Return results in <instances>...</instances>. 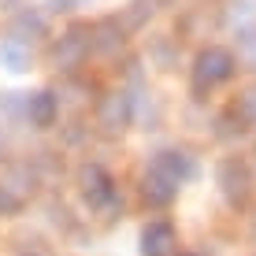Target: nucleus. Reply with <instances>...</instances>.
<instances>
[{"mask_svg": "<svg viewBox=\"0 0 256 256\" xmlns=\"http://www.w3.org/2000/svg\"><path fill=\"white\" fill-rule=\"evenodd\" d=\"M82 48L86 45L78 41V34H67V38L56 45V64H74V60L82 56Z\"/></svg>", "mask_w": 256, "mask_h": 256, "instance_id": "9b49d317", "label": "nucleus"}, {"mask_svg": "<svg viewBox=\"0 0 256 256\" xmlns=\"http://www.w3.org/2000/svg\"><path fill=\"white\" fill-rule=\"evenodd\" d=\"M174 249V226L167 219H152L141 230V256H167Z\"/></svg>", "mask_w": 256, "mask_h": 256, "instance_id": "39448f33", "label": "nucleus"}, {"mask_svg": "<svg viewBox=\"0 0 256 256\" xmlns=\"http://www.w3.org/2000/svg\"><path fill=\"white\" fill-rule=\"evenodd\" d=\"M56 116H60V100H56V93L41 90V93H34L30 100H26V119H30L38 130L52 126V122H56Z\"/></svg>", "mask_w": 256, "mask_h": 256, "instance_id": "0eeeda50", "label": "nucleus"}, {"mask_svg": "<svg viewBox=\"0 0 256 256\" xmlns=\"http://www.w3.org/2000/svg\"><path fill=\"white\" fill-rule=\"evenodd\" d=\"M148 167H152L156 174H164V178H171L174 186H186V182L197 178V160H193L190 152H182V148H164V152H156Z\"/></svg>", "mask_w": 256, "mask_h": 256, "instance_id": "20e7f679", "label": "nucleus"}, {"mask_svg": "<svg viewBox=\"0 0 256 256\" xmlns=\"http://www.w3.org/2000/svg\"><path fill=\"white\" fill-rule=\"evenodd\" d=\"M130 96L126 93H108L100 100V108H96V119H100V126L104 130H122L130 122Z\"/></svg>", "mask_w": 256, "mask_h": 256, "instance_id": "423d86ee", "label": "nucleus"}, {"mask_svg": "<svg viewBox=\"0 0 256 256\" xmlns=\"http://www.w3.org/2000/svg\"><path fill=\"white\" fill-rule=\"evenodd\" d=\"M19 212H22V197L8 186V182H0V216L12 219V216H19Z\"/></svg>", "mask_w": 256, "mask_h": 256, "instance_id": "f8f14e48", "label": "nucleus"}, {"mask_svg": "<svg viewBox=\"0 0 256 256\" xmlns=\"http://www.w3.org/2000/svg\"><path fill=\"white\" fill-rule=\"evenodd\" d=\"M0 64H4L8 70H15V74H22L26 67H30V52L22 48V41L15 38V41H4L0 45Z\"/></svg>", "mask_w": 256, "mask_h": 256, "instance_id": "1a4fd4ad", "label": "nucleus"}, {"mask_svg": "<svg viewBox=\"0 0 256 256\" xmlns=\"http://www.w3.org/2000/svg\"><path fill=\"white\" fill-rule=\"evenodd\" d=\"M178 256H200V252H178Z\"/></svg>", "mask_w": 256, "mask_h": 256, "instance_id": "ddd939ff", "label": "nucleus"}, {"mask_svg": "<svg viewBox=\"0 0 256 256\" xmlns=\"http://www.w3.org/2000/svg\"><path fill=\"white\" fill-rule=\"evenodd\" d=\"M78 190H82V197H86L90 208L116 204V182H112V174L104 171L100 164H86L82 171H78Z\"/></svg>", "mask_w": 256, "mask_h": 256, "instance_id": "7ed1b4c3", "label": "nucleus"}, {"mask_svg": "<svg viewBox=\"0 0 256 256\" xmlns=\"http://www.w3.org/2000/svg\"><path fill=\"white\" fill-rule=\"evenodd\" d=\"M216 182H219V190H223V197H226V204H230V208H238V204H245V200H249L252 178H249V167H245L242 160H234V156L219 160Z\"/></svg>", "mask_w": 256, "mask_h": 256, "instance_id": "f03ea898", "label": "nucleus"}, {"mask_svg": "<svg viewBox=\"0 0 256 256\" xmlns=\"http://www.w3.org/2000/svg\"><path fill=\"white\" fill-rule=\"evenodd\" d=\"M116 26H119V22H112V19H108V22H100V26H96V38L90 41V45H93V48H100V52L119 48V45H122V34L116 30Z\"/></svg>", "mask_w": 256, "mask_h": 256, "instance_id": "9d476101", "label": "nucleus"}, {"mask_svg": "<svg viewBox=\"0 0 256 256\" xmlns=\"http://www.w3.org/2000/svg\"><path fill=\"white\" fill-rule=\"evenodd\" d=\"M234 74V56L226 48L212 45L197 56V64H193V82H197V90H212V86L226 82V78Z\"/></svg>", "mask_w": 256, "mask_h": 256, "instance_id": "f257e3e1", "label": "nucleus"}, {"mask_svg": "<svg viewBox=\"0 0 256 256\" xmlns=\"http://www.w3.org/2000/svg\"><path fill=\"white\" fill-rule=\"evenodd\" d=\"M141 193H145V200H148V204L164 208V204H171V200H174L178 186H174L171 178H164V174H156L152 167H148V174H145V186H141Z\"/></svg>", "mask_w": 256, "mask_h": 256, "instance_id": "6e6552de", "label": "nucleus"}]
</instances>
